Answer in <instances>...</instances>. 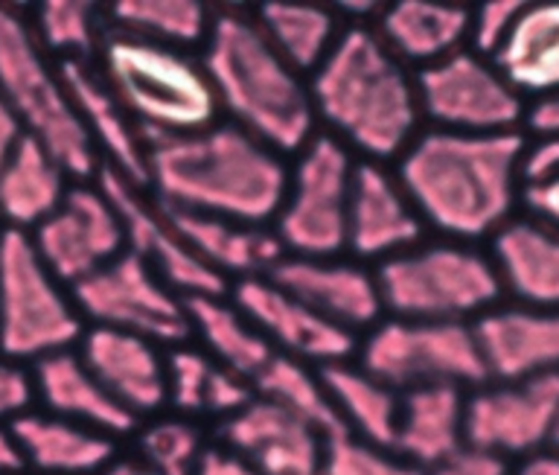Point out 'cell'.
I'll return each instance as SVG.
<instances>
[{
  "label": "cell",
  "mask_w": 559,
  "mask_h": 475,
  "mask_svg": "<svg viewBox=\"0 0 559 475\" xmlns=\"http://www.w3.org/2000/svg\"><path fill=\"white\" fill-rule=\"evenodd\" d=\"M522 132H423L396 158V178L426 228L457 242L496 237L522 202Z\"/></svg>",
  "instance_id": "cell-1"
},
{
  "label": "cell",
  "mask_w": 559,
  "mask_h": 475,
  "mask_svg": "<svg viewBox=\"0 0 559 475\" xmlns=\"http://www.w3.org/2000/svg\"><path fill=\"white\" fill-rule=\"evenodd\" d=\"M286 187V158L227 120L148 143L146 190L166 211L269 228Z\"/></svg>",
  "instance_id": "cell-2"
},
{
  "label": "cell",
  "mask_w": 559,
  "mask_h": 475,
  "mask_svg": "<svg viewBox=\"0 0 559 475\" xmlns=\"http://www.w3.org/2000/svg\"><path fill=\"white\" fill-rule=\"evenodd\" d=\"M314 120L361 161L388 164L419 134L414 73L382 45L373 27H344L309 76Z\"/></svg>",
  "instance_id": "cell-3"
},
{
  "label": "cell",
  "mask_w": 559,
  "mask_h": 475,
  "mask_svg": "<svg viewBox=\"0 0 559 475\" xmlns=\"http://www.w3.org/2000/svg\"><path fill=\"white\" fill-rule=\"evenodd\" d=\"M201 68L216 94L218 115L277 155L295 158L314 138L309 82L280 59L251 12L216 10L201 47Z\"/></svg>",
  "instance_id": "cell-4"
},
{
  "label": "cell",
  "mask_w": 559,
  "mask_h": 475,
  "mask_svg": "<svg viewBox=\"0 0 559 475\" xmlns=\"http://www.w3.org/2000/svg\"><path fill=\"white\" fill-rule=\"evenodd\" d=\"M94 64L146 143L218 123L216 94L199 56L108 27Z\"/></svg>",
  "instance_id": "cell-5"
},
{
  "label": "cell",
  "mask_w": 559,
  "mask_h": 475,
  "mask_svg": "<svg viewBox=\"0 0 559 475\" xmlns=\"http://www.w3.org/2000/svg\"><path fill=\"white\" fill-rule=\"evenodd\" d=\"M0 94L24 126L73 181H96L103 161L79 120L61 68L35 41L29 19L0 7Z\"/></svg>",
  "instance_id": "cell-6"
},
{
  "label": "cell",
  "mask_w": 559,
  "mask_h": 475,
  "mask_svg": "<svg viewBox=\"0 0 559 475\" xmlns=\"http://www.w3.org/2000/svg\"><path fill=\"white\" fill-rule=\"evenodd\" d=\"M382 309L405 321L466 324L504 295L492 260L461 242L417 246L373 269Z\"/></svg>",
  "instance_id": "cell-7"
},
{
  "label": "cell",
  "mask_w": 559,
  "mask_h": 475,
  "mask_svg": "<svg viewBox=\"0 0 559 475\" xmlns=\"http://www.w3.org/2000/svg\"><path fill=\"white\" fill-rule=\"evenodd\" d=\"M85 335L70 289L35 254L29 234L0 237V359L35 365L52 353L73 351Z\"/></svg>",
  "instance_id": "cell-8"
},
{
  "label": "cell",
  "mask_w": 559,
  "mask_h": 475,
  "mask_svg": "<svg viewBox=\"0 0 559 475\" xmlns=\"http://www.w3.org/2000/svg\"><path fill=\"white\" fill-rule=\"evenodd\" d=\"M356 158L335 138L314 132L288 167L286 199L271 230L288 257L347 254V213Z\"/></svg>",
  "instance_id": "cell-9"
},
{
  "label": "cell",
  "mask_w": 559,
  "mask_h": 475,
  "mask_svg": "<svg viewBox=\"0 0 559 475\" xmlns=\"http://www.w3.org/2000/svg\"><path fill=\"white\" fill-rule=\"evenodd\" d=\"M358 368L396 394L423 385L480 388L489 373L472 324L384 318L358 344Z\"/></svg>",
  "instance_id": "cell-10"
},
{
  "label": "cell",
  "mask_w": 559,
  "mask_h": 475,
  "mask_svg": "<svg viewBox=\"0 0 559 475\" xmlns=\"http://www.w3.org/2000/svg\"><path fill=\"white\" fill-rule=\"evenodd\" d=\"M82 321L143 335L160 347H178L192 339L181 295H175L138 254L122 251L117 260L70 289Z\"/></svg>",
  "instance_id": "cell-11"
},
{
  "label": "cell",
  "mask_w": 559,
  "mask_h": 475,
  "mask_svg": "<svg viewBox=\"0 0 559 475\" xmlns=\"http://www.w3.org/2000/svg\"><path fill=\"white\" fill-rule=\"evenodd\" d=\"M423 120L437 132L507 134L527 120L524 99L484 56L457 50L449 59L414 73Z\"/></svg>",
  "instance_id": "cell-12"
},
{
  "label": "cell",
  "mask_w": 559,
  "mask_h": 475,
  "mask_svg": "<svg viewBox=\"0 0 559 475\" xmlns=\"http://www.w3.org/2000/svg\"><path fill=\"white\" fill-rule=\"evenodd\" d=\"M559 423V373L522 382H487L466 391L463 440L484 455L527 458L554 443Z\"/></svg>",
  "instance_id": "cell-13"
},
{
  "label": "cell",
  "mask_w": 559,
  "mask_h": 475,
  "mask_svg": "<svg viewBox=\"0 0 559 475\" xmlns=\"http://www.w3.org/2000/svg\"><path fill=\"white\" fill-rule=\"evenodd\" d=\"M96 185L120 216L122 230H126V251L138 254L175 295L218 298L230 292V283L225 277H218L210 265L192 254L190 246L175 230L169 213L148 195V190L131 185L129 178H122L108 167L99 169Z\"/></svg>",
  "instance_id": "cell-14"
},
{
  "label": "cell",
  "mask_w": 559,
  "mask_h": 475,
  "mask_svg": "<svg viewBox=\"0 0 559 475\" xmlns=\"http://www.w3.org/2000/svg\"><path fill=\"white\" fill-rule=\"evenodd\" d=\"M35 254L68 289L126 251L122 222L96 181H76L50 219L29 234Z\"/></svg>",
  "instance_id": "cell-15"
},
{
  "label": "cell",
  "mask_w": 559,
  "mask_h": 475,
  "mask_svg": "<svg viewBox=\"0 0 559 475\" xmlns=\"http://www.w3.org/2000/svg\"><path fill=\"white\" fill-rule=\"evenodd\" d=\"M227 298L242 309V316L251 321L274 353L288 356L321 370L338 361H349L358 351V339L347 330H341L332 321L321 318L314 309L292 298L277 283H271L265 274L245 277L230 283Z\"/></svg>",
  "instance_id": "cell-16"
},
{
  "label": "cell",
  "mask_w": 559,
  "mask_h": 475,
  "mask_svg": "<svg viewBox=\"0 0 559 475\" xmlns=\"http://www.w3.org/2000/svg\"><path fill=\"white\" fill-rule=\"evenodd\" d=\"M426 225L388 164L356 161L347 213V254L376 265L423 246Z\"/></svg>",
  "instance_id": "cell-17"
},
{
  "label": "cell",
  "mask_w": 559,
  "mask_h": 475,
  "mask_svg": "<svg viewBox=\"0 0 559 475\" xmlns=\"http://www.w3.org/2000/svg\"><path fill=\"white\" fill-rule=\"evenodd\" d=\"M265 277L353 335L373 330L384 316L376 274L356 260H344V257L314 260V257L286 254Z\"/></svg>",
  "instance_id": "cell-18"
},
{
  "label": "cell",
  "mask_w": 559,
  "mask_h": 475,
  "mask_svg": "<svg viewBox=\"0 0 559 475\" xmlns=\"http://www.w3.org/2000/svg\"><path fill=\"white\" fill-rule=\"evenodd\" d=\"M216 443L227 447L260 475H321L326 440L265 396L216 423Z\"/></svg>",
  "instance_id": "cell-19"
},
{
  "label": "cell",
  "mask_w": 559,
  "mask_h": 475,
  "mask_svg": "<svg viewBox=\"0 0 559 475\" xmlns=\"http://www.w3.org/2000/svg\"><path fill=\"white\" fill-rule=\"evenodd\" d=\"M76 353L105 391L140 423L166 408V347L111 326H87Z\"/></svg>",
  "instance_id": "cell-20"
},
{
  "label": "cell",
  "mask_w": 559,
  "mask_h": 475,
  "mask_svg": "<svg viewBox=\"0 0 559 475\" xmlns=\"http://www.w3.org/2000/svg\"><path fill=\"white\" fill-rule=\"evenodd\" d=\"M489 382L559 373V309L492 307L472 324Z\"/></svg>",
  "instance_id": "cell-21"
},
{
  "label": "cell",
  "mask_w": 559,
  "mask_h": 475,
  "mask_svg": "<svg viewBox=\"0 0 559 475\" xmlns=\"http://www.w3.org/2000/svg\"><path fill=\"white\" fill-rule=\"evenodd\" d=\"M61 80L68 85L79 120L94 143L103 167L120 173L131 185L146 190L148 143L131 117L122 111L111 88L105 85L94 62H59Z\"/></svg>",
  "instance_id": "cell-22"
},
{
  "label": "cell",
  "mask_w": 559,
  "mask_h": 475,
  "mask_svg": "<svg viewBox=\"0 0 559 475\" xmlns=\"http://www.w3.org/2000/svg\"><path fill=\"white\" fill-rule=\"evenodd\" d=\"M29 377H33L35 403H41V412L103 431L114 440L131 438L138 431V417L126 412L105 391L103 382L87 370L76 351L44 356L29 368Z\"/></svg>",
  "instance_id": "cell-23"
},
{
  "label": "cell",
  "mask_w": 559,
  "mask_h": 475,
  "mask_svg": "<svg viewBox=\"0 0 559 475\" xmlns=\"http://www.w3.org/2000/svg\"><path fill=\"white\" fill-rule=\"evenodd\" d=\"M9 429L26 473L35 475H103L120 452V440L35 408L9 423Z\"/></svg>",
  "instance_id": "cell-24"
},
{
  "label": "cell",
  "mask_w": 559,
  "mask_h": 475,
  "mask_svg": "<svg viewBox=\"0 0 559 475\" xmlns=\"http://www.w3.org/2000/svg\"><path fill=\"white\" fill-rule=\"evenodd\" d=\"M472 10L431 0H402L379 12L373 33L405 68H428L466 50Z\"/></svg>",
  "instance_id": "cell-25"
},
{
  "label": "cell",
  "mask_w": 559,
  "mask_h": 475,
  "mask_svg": "<svg viewBox=\"0 0 559 475\" xmlns=\"http://www.w3.org/2000/svg\"><path fill=\"white\" fill-rule=\"evenodd\" d=\"M463 412L466 391L457 385H423L402 391L391 452L431 473L466 449Z\"/></svg>",
  "instance_id": "cell-26"
},
{
  "label": "cell",
  "mask_w": 559,
  "mask_h": 475,
  "mask_svg": "<svg viewBox=\"0 0 559 475\" xmlns=\"http://www.w3.org/2000/svg\"><path fill=\"white\" fill-rule=\"evenodd\" d=\"M489 260L515 304L559 309V230L533 219H510L492 237Z\"/></svg>",
  "instance_id": "cell-27"
},
{
  "label": "cell",
  "mask_w": 559,
  "mask_h": 475,
  "mask_svg": "<svg viewBox=\"0 0 559 475\" xmlns=\"http://www.w3.org/2000/svg\"><path fill=\"white\" fill-rule=\"evenodd\" d=\"M166 213L192 254L227 283L269 274L286 257L271 228H251V225L218 219V216H199V213Z\"/></svg>",
  "instance_id": "cell-28"
},
{
  "label": "cell",
  "mask_w": 559,
  "mask_h": 475,
  "mask_svg": "<svg viewBox=\"0 0 559 475\" xmlns=\"http://www.w3.org/2000/svg\"><path fill=\"white\" fill-rule=\"evenodd\" d=\"M519 97L533 106L559 97V3H524L510 36L489 59Z\"/></svg>",
  "instance_id": "cell-29"
},
{
  "label": "cell",
  "mask_w": 559,
  "mask_h": 475,
  "mask_svg": "<svg viewBox=\"0 0 559 475\" xmlns=\"http://www.w3.org/2000/svg\"><path fill=\"white\" fill-rule=\"evenodd\" d=\"M68 169L33 138H24L12 158L0 167V222L9 230L33 234L59 211L70 187Z\"/></svg>",
  "instance_id": "cell-30"
},
{
  "label": "cell",
  "mask_w": 559,
  "mask_h": 475,
  "mask_svg": "<svg viewBox=\"0 0 559 475\" xmlns=\"http://www.w3.org/2000/svg\"><path fill=\"white\" fill-rule=\"evenodd\" d=\"M187 318H190L192 335L201 342V351L216 361L218 368L234 370L245 379H257L274 356V347L265 342V335L242 316L227 295L210 298H183Z\"/></svg>",
  "instance_id": "cell-31"
},
{
  "label": "cell",
  "mask_w": 559,
  "mask_h": 475,
  "mask_svg": "<svg viewBox=\"0 0 559 475\" xmlns=\"http://www.w3.org/2000/svg\"><path fill=\"white\" fill-rule=\"evenodd\" d=\"M318 373L347 435L365 440L370 447L391 449L396 438L400 394L353 361H338V365L321 368Z\"/></svg>",
  "instance_id": "cell-32"
},
{
  "label": "cell",
  "mask_w": 559,
  "mask_h": 475,
  "mask_svg": "<svg viewBox=\"0 0 559 475\" xmlns=\"http://www.w3.org/2000/svg\"><path fill=\"white\" fill-rule=\"evenodd\" d=\"M251 15L280 59L306 80L318 71L344 29L338 12L314 3H262Z\"/></svg>",
  "instance_id": "cell-33"
},
{
  "label": "cell",
  "mask_w": 559,
  "mask_h": 475,
  "mask_svg": "<svg viewBox=\"0 0 559 475\" xmlns=\"http://www.w3.org/2000/svg\"><path fill=\"white\" fill-rule=\"evenodd\" d=\"M207 438L195 420L166 414L152 417L131 435L129 452H117L103 475H192Z\"/></svg>",
  "instance_id": "cell-34"
},
{
  "label": "cell",
  "mask_w": 559,
  "mask_h": 475,
  "mask_svg": "<svg viewBox=\"0 0 559 475\" xmlns=\"http://www.w3.org/2000/svg\"><path fill=\"white\" fill-rule=\"evenodd\" d=\"M213 15L216 10L199 0H126L108 10V27L192 54L207 41Z\"/></svg>",
  "instance_id": "cell-35"
},
{
  "label": "cell",
  "mask_w": 559,
  "mask_h": 475,
  "mask_svg": "<svg viewBox=\"0 0 559 475\" xmlns=\"http://www.w3.org/2000/svg\"><path fill=\"white\" fill-rule=\"evenodd\" d=\"M253 391L257 396H265L280 408H286L288 414H295L306 426H312L323 440L347 435L330 394H326L321 373L304 361L274 353L269 365L260 370V377L253 379Z\"/></svg>",
  "instance_id": "cell-36"
},
{
  "label": "cell",
  "mask_w": 559,
  "mask_h": 475,
  "mask_svg": "<svg viewBox=\"0 0 559 475\" xmlns=\"http://www.w3.org/2000/svg\"><path fill=\"white\" fill-rule=\"evenodd\" d=\"M29 27L50 59L59 56L61 62H94L108 33V21L94 3L52 0L35 10Z\"/></svg>",
  "instance_id": "cell-37"
},
{
  "label": "cell",
  "mask_w": 559,
  "mask_h": 475,
  "mask_svg": "<svg viewBox=\"0 0 559 475\" xmlns=\"http://www.w3.org/2000/svg\"><path fill=\"white\" fill-rule=\"evenodd\" d=\"M216 361L195 344H178L166 351V408L178 417H204V394Z\"/></svg>",
  "instance_id": "cell-38"
},
{
  "label": "cell",
  "mask_w": 559,
  "mask_h": 475,
  "mask_svg": "<svg viewBox=\"0 0 559 475\" xmlns=\"http://www.w3.org/2000/svg\"><path fill=\"white\" fill-rule=\"evenodd\" d=\"M321 475H428L426 470L408 464L391 449L370 447L353 435L326 440Z\"/></svg>",
  "instance_id": "cell-39"
},
{
  "label": "cell",
  "mask_w": 559,
  "mask_h": 475,
  "mask_svg": "<svg viewBox=\"0 0 559 475\" xmlns=\"http://www.w3.org/2000/svg\"><path fill=\"white\" fill-rule=\"evenodd\" d=\"M522 7L524 3H519V0H492V3H484L478 10H472L466 47L472 54L492 59L498 54V47L504 45L507 36H510Z\"/></svg>",
  "instance_id": "cell-40"
},
{
  "label": "cell",
  "mask_w": 559,
  "mask_h": 475,
  "mask_svg": "<svg viewBox=\"0 0 559 475\" xmlns=\"http://www.w3.org/2000/svg\"><path fill=\"white\" fill-rule=\"evenodd\" d=\"M253 396H257V391H253L251 379L216 365L210 373L207 394H204V417H213L216 423L227 420L236 412H242Z\"/></svg>",
  "instance_id": "cell-41"
},
{
  "label": "cell",
  "mask_w": 559,
  "mask_h": 475,
  "mask_svg": "<svg viewBox=\"0 0 559 475\" xmlns=\"http://www.w3.org/2000/svg\"><path fill=\"white\" fill-rule=\"evenodd\" d=\"M35 405L33 377L24 365L0 359V423L17 420Z\"/></svg>",
  "instance_id": "cell-42"
},
{
  "label": "cell",
  "mask_w": 559,
  "mask_h": 475,
  "mask_svg": "<svg viewBox=\"0 0 559 475\" xmlns=\"http://www.w3.org/2000/svg\"><path fill=\"white\" fill-rule=\"evenodd\" d=\"M522 204L533 222L559 230V169L539 181H527L522 187Z\"/></svg>",
  "instance_id": "cell-43"
},
{
  "label": "cell",
  "mask_w": 559,
  "mask_h": 475,
  "mask_svg": "<svg viewBox=\"0 0 559 475\" xmlns=\"http://www.w3.org/2000/svg\"><path fill=\"white\" fill-rule=\"evenodd\" d=\"M192 475H260L245 458L230 452L222 443H207L201 449L199 461L192 466Z\"/></svg>",
  "instance_id": "cell-44"
},
{
  "label": "cell",
  "mask_w": 559,
  "mask_h": 475,
  "mask_svg": "<svg viewBox=\"0 0 559 475\" xmlns=\"http://www.w3.org/2000/svg\"><path fill=\"white\" fill-rule=\"evenodd\" d=\"M507 466L510 464L501 458L484 455L475 449H461L457 455L449 458L445 464H440L428 475H507Z\"/></svg>",
  "instance_id": "cell-45"
},
{
  "label": "cell",
  "mask_w": 559,
  "mask_h": 475,
  "mask_svg": "<svg viewBox=\"0 0 559 475\" xmlns=\"http://www.w3.org/2000/svg\"><path fill=\"white\" fill-rule=\"evenodd\" d=\"M559 169V134H545V138H536V141L527 146V155H524L522 178L524 185L527 181H539V178L550 176Z\"/></svg>",
  "instance_id": "cell-46"
},
{
  "label": "cell",
  "mask_w": 559,
  "mask_h": 475,
  "mask_svg": "<svg viewBox=\"0 0 559 475\" xmlns=\"http://www.w3.org/2000/svg\"><path fill=\"white\" fill-rule=\"evenodd\" d=\"M24 138H26L24 126H21V120L15 117V111L9 108L3 94H0V167L12 158V152L21 146Z\"/></svg>",
  "instance_id": "cell-47"
},
{
  "label": "cell",
  "mask_w": 559,
  "mask_h": 475,
  "mask_svg": "<svg viewBox=\"0 0 559 475\" xmlns=\"http://www.w3.org/2000/svg\"><path fill=\"white\" fill-rule=\"evenodd\" d=\"M507 475H559V452L545 449V452L522 458L515 466H507Z\"/></svg>",
  "instance_id": "cell-48"
},
{
  "label": "cell",
  "mask_w": 559,
  "mask_h": 475,
  "mask_svg": "<svg viewBox=\"0 0 559 475\" xmlns=\"http://www.w3.org/2000/svg\"><path fill=\"white\" fill-rule=\"evenodd\" d=\"M527 126H531V132L536 134V138L559 134V97L533 106L531 115H527Z\"/></svg>",
  "instance_id": "cell-49"
},
{
  "label": "cell",
  "mask_w": 559,
  "mask_h": 475,
  "mask_svg": "<svg viewBox=\"0 0 559 475\" xmlns=\"http://www.w3.org/2000/svg\"><path fill=\"white\" fill-rule=\"evenodd\" d=\"M24 458H21V449H17V440L9 429V423H0V475L24 473Z\"/></svg>",
  "instance_id": "cell-50"
},
{
  "label": "cell",
  "mask_w": 559,
  "mask_h": 475,
  "mask_svg": "<svg viewBox=\"0 0 559 475\" xmlns=\"http://www.w3.org/2000/svg\"><path fill=\"white\" fill-rule=\"evenodd\" d=\"M550 449H557L559 452V423H557V431H554V443H550Z\"/></svg>",
  "instance_id": "cell-51"
},
{
  "label": "cell",
  "mask_w": 559,
  "mask_h": 475,
  "mask_svg": "<svg viewBox=\"0 0 559 475\" xmlns=\"http://www.w3.org/2000/svg\"><path fill=\"white\" fill-rule=\"evenodd\" d=\"M12 475H35V473H26V470H24V473H12Z\"/></svg>",
  "instance_id": "cell-52"
},
{
  "label": "cell",
  "mask_w": 559,
  "mask_h": 475,
  "mask_svg": "<svg viewBox=\"0 0 559 475\" xmlns=\"http://www.w3.org/2000/svg\"><path fill=\"white\" fill-rule=\"evenodd\" d=\"M3 230H7V228H3V222H0V237H3Z\"/></svg>",
  "instance_id": "cell-53"
}]
</instances>
